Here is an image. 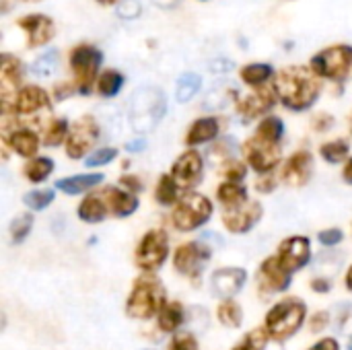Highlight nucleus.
<instances>
[{
  "label": "nucleus",
  "instance_id": "20e7f679",
  "mask_svg": "<svg viewBox=\"0 0 352 350\" xmlns=\"http://www.w3.org/2000/svg\"><path fill=\"white\" fill-rule=\"evenodd\" d=\"M70 62V70L74 74V85L82 95H89L93 85H97V74H99V66L103 62V54L99 47L91 45V43H78L70 50L68 56Z\"/></svg>",
  "mask_w": 352,
  "mask_h": 350
},
{
  "label": "nucleus",
  "instance_id": "5fc2aeb1",
  "mask_svg": "<svg viewBox=\"0 0 352 350\" xmlns=\"http://www.w3.org/2000/svg\"><path fill=\"white\" fill-rule=\"evenodd\" d=\"M274 188H276V184H274V177H270V175L258 179V184H256V190H258V192H264V194L272 192Z\"/></svg>",
  "mask_w": 352,
  "mask_h": 350
},
{
  "label": "nucleus",
  "instance_id": "f3484780",
  "mask_svg": "<svg viewBox=\"0 0 352 350\" xmlns=\"http://www.w3.org/2000/svg\"><path fill=\"white\" fill-rule=\"evenodd\" d=\"M16 25L27 33V45L29 47L45 45L56 35L54 21L45 14H25L16 21Z\"/></svg>",
  "mask_w": 352,
  "mask_h": 350
},
{
  "label": "nucleus",
  "instance_id": "052dcab7",
  "mask_svg": "<svg viewBox=\"0 0 352 350\" xmlns=\"http://www.w3.org/2000/svg\"><path fill=\"white\" fill-rule=\"evenodd\" d=\"M344 285H346V289L352 293V266L349 268V272H346V281H344Z\"/></svg>",
  "mask_w": 352,
  "mask_h": 350
},
{
  "label": "nucleus",
  "instance_id": "f03ea898",
  "mask_svg": "<svg viewBox=\"0 0 352 350\" xmlns=\"http://www.w3.org/2000/svg\"><path fill=\"white\" fill-rule=\"evenodd\" d=\"M167 291L161 285V281L153 274L140 276L126 301V314L134 320H151L161 314V309L167 305Z\"/></svg>",
  "mask_w": 352,
  "mask_h": 350
},
{
  "label": "nucleus",
  "instance_id": "7ed1b4c3",
  "mask_svg": "<svg viewBox=\"0 0 352 350\" xmlns=\"http://www.w3.org/2000/svg\"><path fill=\"white\" fill-rule=\"evenodd\" d=\"M305 318H307V305L301 299L291 297V299L276 303L268 311L264 328L272 340L287 342L301 330V326L305 324Z\"/></svg>",
  "mask_w": 352,
  "mask_h": 350
},
{
  "label": "nucleus",
  "instance_id": "412c9836",
  "mask_svg": "<svg viewBox=\"0 0 352 350\" xmlns=\"http://www.w3.org/2000/svg\"><path fill=\"white\" fill-rule=\"evenodd\" d=\"M311 175H314V157L307 151L295 153L283 169V182L293 188L305 186L311 179Z\"/></svg>",
  "mask_w": 352,
  "mask_h": 350
},
{
  "label": "nucleus",
  "instance_id": "ddd939ff",
  "mask_svg": "<svg viewBox=\"0 0 352 350\" xmlns=\"http://www.w3.org/2000/svg\"><path fill=\"white\" fill-rule=\"evenodd\" d=\"M264 217V208L260 202L256 200H248L245 204L241 206H235V208H227L225 215H223V225L235 233V235H243L248 231H252L260 219Z\"/></svg>",
  "mask_w": 352,
  "mask_h": 350
},
{
  "label": "nucleus",
  "instance_id": "ea45409f",
  "mask_svg": "<svg viewBox=\"0 0 352 350\" xmlns=\"http://www.w3.org/2000/svg\"><path fill=\"white\" fill-rule=\"evenodd\" d=\"M268 338L270 336H268L266 328H258V330H252L241 342H237L233 350H266Z\"/></svg>",
  "mask_w": 352,
  "mask_h": 350
},
{
  "label": "nucleus",
  "instance_id": "680f3d73",
  "mask_svg": "<svg viewBox=\"0 0 352 350\" xmlns=\"http://www.w3.org/2000/svg\"><path fill=\"white\" fill-rule=\"evenodd\" d=\"M99 4H103V6H113L116 2H120V0H97Z\"/></svg>",
  "mask_w": 352,
  "mask_h": 350
},
{
  "label": "nucleus",
  "instance_id": "39448f33",
  "mask_svg": "<svg viewBox=\"0 0 352 350\" xmlns=\"http://www.w3.org/2000/svg\"><path fill=\"white\" fill-rule=\"evenodd\" d=\"M212 217V202L202 194H186L173 208L171 221L177 231L190 233L204 227Z\"/></svg>",
  "mask_w": 352,
  "mask_h": 350
},
{
  "label": "nucleus",
  "instance_id": "864d4df0",
  "mask_svg": "<svg viewBox=\"0 0 352 350\" xmlns=\"http://www.w3.org/2000/svg\"><path fill=\"white\" fill-rule=\"evenodd\" d=\"M311 291L314 293H330L332 281L330 278H316V281H311Z\"/></svg>",
  "mask_w": 352,
  "mask_h": 350
},
{
  "label": "nucleus",
  "instance_id": "e2e57ef3",
  "mask_svg": "<svg viewBox=\"0 0 352 350\" xmlns=\"http://www.w3.org/2000/svg\"><path fill=\"white\" fill-rule=\"evenodd\" d=\"M21 2H41V0H21Z\"/></svg>",
  "mask_w": 352,
  "mask_h": 350
},
{
  "label": "nucleus",
  "instance_id": "1a4fd4ad",
  "mask_svg": "<svg viewBox=\"0 0 352 350\" xmlns=\"http://www.w3.org/2000/svg\"><path fill=\"white\" fill-rule=\"evenodd\" d=\"M99 124L95 122L93 116H82L80 120H76L68 132L66 138V155L70 159H82L99 140Z\"/></svg>",
  "mask_w": 352,
  "mask_h": 350
},
{
  "label": "nucleus",
  "instance_id": "c9c22d12",
  "mask_svg": "<svg viewBox=\"0 0 352 350\" xmlns=\"http://www.w3.org/2000/svg\"><path fill=\"white\" fill-rule=\"evenodd\" d=\"M200 85H202L200 76H196V74H192V72L179 76L177 87H175V99H177L179 103H188V101L200 91Z\"/></svg>",
  "mask_w": 352,
  "mask_h": 350
},
{
  "label": "nucleus",
  "instance_id": "5701e85b",
  "mask_svg": "<svg viewBox=\"0 0 352 350\" xmlns=\"http://www.w3.org/2000/svg\"><path fill=\"white\" fill-rule=\"evenodd\" d=\"M4 140H6V144L19 157L35 159V153L39 149V138H37V134L33 130H29V128H14L8 134H4Z\"/></svg>",
  "mask_w": 352,
  "mask_h": 350
},
{
  "label": "nucleus",
  "instance_id": "bb28decb",
  "mask_svg": "<svg viewBox=\"0 0 352 350\" xmlns=\"http://www.w3.org/2000/svg\"><path fill=\"white\" fill-rule=\"evenodd\" d=\"M217 200L225 206V208H235L248 202V188L235 182H225L219 186L217 190Z\"/></svg>",
  "mask_w": 352,
  "mask_h": 350
},
{
  "label": "nucleus",
  "instance_id": "7c9ffc66",
  "mask_svg": "<svg viewBox=\"0 0 352 350\" xmlns=\"http://www.w3.org/2000/svg\"><path fill=\"white\" fill-rule=\"evenodd\" d=\"M54 171V161L47 159V157H35L31 159L27 165H25V177L31 182V184H41L45 182Z\"/></svg>",
  "mask_w": 352,
  "mask_h": 350
},
{
  "label": "nucleus",
  "instance_id": "58836bf2",
  "mask_svg": "<svg viewBox=\"0 0 352 350\" xmlns=\"http://www.w3.org/2000/svg\"><path fill=\"white\" fill-rule=\"evenodd\" d=\"M33 229V217L31 215H19L12 223H10V239L12 243H23L27 239V235Z\"/></svg>",
  "mask_w": 352,
  "mask_h": 350
},
{
  "label": "nucleus",
  "instance_id": "603ef678",
  "mask_svg": "<svg viewBox=\"0 0 352 350\" xmlns=\"http://www.w3.org/2000/svg\"><path fill=\"white\" fill-rule=\"evenodd\" d=\"M138 10H140V6H138V2H136V0H126V4H122V6H120V14H122V17H126V19H130V17L138 14Z\"/></svg>",
  "mask_w": 352,
  "mask_h": 350
},
{
  "label": "nucleus",
  "instance_id": "c85d7f7f",
  "mask_svg": "<svg viewBox=\"0 0 352 350\" xmlns=\"http://www.w3.org/2000/svg\"><path fill=\"white\" fill-rule=\"evenodd\" d=\"M239 76H241V80L245 85L260 89V87L268 85V80L274 76V68L270 64H260V62L258 64H248V66L241 68Z\"/></svg>",
  "mask_w": 352,
  "mask_h": 350
},
{
  "label": "nucleus",
  "instance_id": "09e8293b",
  "mask_svg": "<svg viewBox=\"0 0 352 350\" xmlns=\"http://www.w3.org/2000/svg\"><path fill=\"white\" fill-rule=\"evenodd\" d=\"M328 324H330V314H326V311H320V314H316V316L311 318V324H309V328H311V332H324Z\"/></svg>",
  "mask_w": 352,
  "mask_h": 350
},
{
  "label": "nucleus",
  "instance_id": "0e129e2a",
  "mask_svg": "<svg viewBox=\"0 0 352 350\" xmlns=\"http://www.w3.org/2000/svg\"><path fill=\"white\" fill-rule=\"evenodd\" d=\"M349 350H352V338H351V342H349Z\"/></svg>",
  "mask_w": 352,
  "mask_h": 350
},
{
  "label": "nucleus",
  "instance_id": "a211bd4d",
  "mask_svg": "<svg viewBox=\"0 0 352 350\" xmlns=\"http://www.w3.org/2000/svg\"><path fill=\"white\" fill-rule=\"evenodd\" d=\"M47 107H50L47 91H43L41 87H35V85H29V87L19 89V93L12 99L10 111L14 116L16 113L19 116H33V113H39L41 109H47ZM8 113H4V116H8Z\"/></svg>",
  "mask_w": 352,
  "mask_h": 350
},
{
  "label": "nucleus",
  "instance_id": "f257e3e1",
  "mask_svg": "<svg viewBox=\"0 0 352 350\" xmlns=\"http://www.w3.org/2000/svg\"><path fill=\"white\" fill-rule=\"evenodd\" d=\"M274 89H276L280 103L287 109L305 111L318 101V97L322 93V83H320V76L311 68L287 66L276 76Z\"/></svg>",
  "mask_w": 352,
  "mask_h": 350
},
{
  "label": "nucleus",
  "instance_id": "6e6552de",
  "mask_svg": "<svg viewBox=\"0 0 352 350\" xmlns=\"http://www.w3.org/2000/svg\"><path fill=\"white\" fill-rule=\"evenodd\" d=\"M167 256H169L167 233L161 229H153L140 239L136 254H134V262L142 272L151 274V272H157L167 262Z\"/></svg>",
  "mask_w": 352,
  "mask_h": 350
},
{
  "label": "nucleus",
  "instance_id": "aec40b11",
  "mask_svg": "<svg viewBox=\"0 0 352 350\" xmlns=\"http://www.w3.org/2000/svg\"><path fill=\"white\" fill-rule=\"evenodd\" d=\"M291 272L278 262L276 256L266 258L260 264V285L270 293H285L291 287Z\"/></svg>",
  "mask_w": 352,
  "mask_h": 350
},
{
  "label": "nucleus",
  "instance_id": "4468645a",
  "mask_svg": "<svg viewBox=\"0 0 352 350\" xmlns=\"http://www.w3.org/2000/svg\"><path fill=\"white\" fill-rule=\"evenodd\" d=\"M278 262L293 274L301 268H305L311 260V243L307 237L297 235V237H289L278 245V254H276Z\"/></svg>",
  "mask_w": 352,
  "mask_h": 350
},
{
  "label": "nucleus",
  "instance_id": "cd10ccee",
  "mask_svg": "<svg viewBox=\"0 0 352 350\" xmlns=\"http://www.w3.org/2000/svg\"><path fill=\"white\" fill-rule=\"evenodd\" d=\"M157 320H159V328L163 332H167V334L177 332L179 326L186 322V309L182 303H167L161 309V314L157 316Z\"/></svg>",
  "mask_w": 352,
  "mask_h": 350
},
{
  "label": "nucleus",
  "instance_id": "3c124183",
  "mask_svg": "<svg viewBox=\"0 0 352 350\" xmlns=\"http://www.w3.org/2000/svg\"><path fill=\"white\" fill-rule=\"evenodd\" d=\"M338 328H340L342 332H352V307L351 305H349L346 309L342 307V314H340Z\"/></svg>",
  "mask_w": 352,
  "mask_h": 350
},
{
  "label": "nucleus",
  "instance_id": "473e14b6",
  "mask_svg": "<svg viewBox=\"0 0 352 350\" xmlns=\"http://www.w3.org/2000/svg\"><path fill=\"white\" fill-rule=\"evenodd\" d=\"M256 136L268 140V142H274V144H280L283 136H285V124L280 118L276 116H268L260 122L258 130H256Z\"/></svg>",
  "mask_w": 352,
  "mask_h": 350
},
{
  "label": "nucleus",
  "instance_id": "6e6d98bb",
  "mask_svg": "<svg viewBox=\"0 0 352 350\" xmlns=\"http://www.w3.org/2000/svg\"><path fill=\"white\" fill-rule=\"evenodd\" d=\"M309 350H340V344L334 338H322L320 342H316Z\"/></svg>",
  "mask_w": 352,
  "mask_h": 350
},
{
  "label": "nucleus",
  "instance_id": "4d7b16f0",
  "mask_svg": "<svg viewBox=\"0 0 352 350\" xmlns=\"http://www.w3.org/2000/svg\"><path fill=\"white\" fill-rule=\"evenodd\" d=\"M72 91H74V85H70V83H60V85H56V89H54L56 99L70 97V95H72Z\"/></svg>",
  "mask_w": 352,
  "mask_h": 350
},
{
  "label": "nucleus",
  "instance_id": "37998d69",
  "mask_svg": "<svg viewBox=\"0 0 352 350\" xmlns=\"http://www.w3.org/2000/svg\"><path fill=\"white\" fill-rule=\"evenodd\" d=\"M245 173H248V167L243 163H239V161H233L231 159V161H225V165H223V175H225L227 182L241 184L243 177H245Z\"/></svg>",
  "mask_w": 352,
  "mask_h": 350
},
{
  "label": "nucleus",
  "instance_id": "c756f323",
  "mask_svg": "<svg viewBox=\"0 0 352 350\" xmlns=\"http://www.w3.org/2000/svg\"><path fill=\"white\" fill-rule=\"evenodd\" d=\"M124 74L122 72H118V70H103L101 74H99V78H97V93L101 95V97H116L120 91H122V87H124Z\"/></svg>",
  "mask_w": 352,
  "mask_h": 350
},
{
  "label": "nucleus",
  "instance_id": "f704fd0d",
  "mask_svg": "<svg viewBox=\"0 0 352 350\" xmlns=\"http://www.w3.org/2000/svg\"><path fill=\"white\" fill-rule=\"evenodd\" d=\"M349 151H351V144L344 138H336L320 146V155L326 163H342L349 157Z\"/></svg>",
  "mask_w": 352,
  "mask_h": 350
},
{
  "label": "nucleus",
  "instance_id": "393cba45",
  "mask_svg": "<svg viewBox=\"0 0 352 350\" xmlns=\"http://www.w3.org/2000/svg\"><path fill=\"white\" fill-rule=\"evenodd\" d=\"M103 182V175L101 173H85V175H70V177H62L56 182V188L64 194H70V196H76V194H82V192H89L93 190L95 186H99Z\"/></svg>",
  "mask_w": 352,
  "mask_h": 350
},
{
  "label": "nucleus",
  "instance_id": "79ce46f5",
  "mask_svg": "<svg viewBox=\"0 0 352 350\" xmlns=\"http://www.w3.org/2000/svg\"><path fill=\"white\" fill-rule=\"evenodd\" d=\"M116 157H118V151L111 149V146H107V149L93 151V153L85 159V163H87V167H103V165L111 163Z\"/></svg>",
  "mask_w": 352,
  "mask_h": 350
},
{
  "label": "nucleus",
  "instance_id": "2eb2a0df",
  "mask_svg": "<svg viewBox=\"0 0 352 350\" xmlns=\"http://www.w3.org/2000/svg\"><path fill=\"white\" fill-rule=\"evenodd\" d=\"M0 80H2V113H8L10 105H12V99L19 93L16 87L23 80V64H21L19 58H14L10 54H2Z\"/></svg>",
  "mask_w": 352,
  "mask_h": 350
},
{
  "label": "nucleus",
  "instance_id": "a878e982",
  "mask_svg": "<svg viewBox=\"0 0 352 350\" xmlns=\"http://www.w3.org/2000/svg\"><path fill=\"white\" fill-rule=\"evenodd\" d=\"M107 212H109V208L101 194H91L78 204V219L89 225H97V223L105 221Z\"/></svg>",
  "mask_w": 352,
  "mask_h": 350
},
{
  "label": "nucleus",
  "instance_id": "dca6fc26",
  "mask_svg": "<svg viewBox=\"0 0 352 350\" xmlns=\"http://www.w3.org/2000/svg\"><path fill=\"white\" fill-rule=\"evenodd\" d=\"M276 99H278V95H276L274 85L272 87L264 85V87L256 89L252 95H248L245 99H241L237 109H239L241 118L245 122H250V120H256V118H262L264 113H268L276 105Z\"/></svg>",
  "mask_w": 352,
  "mask_h": 350
},
{
  "label": "nucleus",
  "instance_id": "2f4dec72",
  "mask_svg": "<svg viewBox=\"0 0 352 350\" xmlns=\"http://www.w3.org/2000/svg\"><path fill=\"white\" fill-rule=\"evenodd\" d=\"M155 198L161 206H171L179 200V186L171 175H161L155 188Z\"/></svg>",
  "mask_w": 352,
  "mask_h": 350
},
{
  "label": "nucleus",
  "instance_id": "69168bd1",
  "mask_svg": "<svg viewBox=\"0 0 352 350\" xmlns=\"http://www.w3.org/2000/svg\"><path fill=\"white\" fill-rule=\"evenodd\" d=\"M351 134H352V116H351Z\"/></svg>",
  "mask_w": 352,
  "mask_h": 350
},
{
  "label": "nucleus",
  "instance_id": "4be33fe9",
  "mask_svg": "<svg viewBox=\"0 0 352 350\" xmlns=\"http://www.w3.org/2000/svg\"><path fill=\"white\" fill-rule=\"evenodd\" d=\"M101 196L105 198V204L109 208L111 215H116L118 219H126L130 215H134L138 210V200L134 194L124 192L120 188H105L101 192Z\"/></svg>",
  "mask_w": 352,
  "mask_h": 350
},
{
  "label": "nucleus",
  "instance_id": "72a5a7b5",
  "mask_svg": "<svg viewBox=\"0 0 352 350\" xmlns=\"http://www.w3.org/2000/svg\"><path fill=\"white\" fill-rule=\"evenodd\" d=\"M217 318H219V322H221L225 328H239L241 322H243V311H241V307H239L237 301L227 299V301H223V303L219 305Z\"/></svg>",
  "mask_w": 352,
  "mask_h": 350
},
{
  "label": "nucleus",
  "instance_id": "f8f14e48",
  "mask_svg": "<svg viewBox=\"0 0 352 350\" xmlns=\"http://www.w3.org/2000/svg\"><path fill=\"white\" fill-rule=\"evenodd\" d=\"M202 175H204V159L198 151L182 153L171 167V177L184 190L198 186L202 182Z\"/></svg>",
  "mask_w": 352,
  "mask_h": 350
},
{
  "label": "nucleus",
  "instance_id": "9b49d317",
  "mask_svg": "<svg viewBox=\"0 0 352 350\" xmlns=\"http://www.w3.org/2000/svg\"><path fill=\"white\" fill-rule=\"evenodd\" d=\"M243 155H245V161L248 165L258 171V173H270L278 163H280V144H274V142H268L260 136H252L245 144H243Z\"/></svg>",
  "mask_w": 352,
  "mask_h": 350
},
{
  "label": "nucleus",
  "instance_id": "c03bdc74",
  "mask_svg": "<svg viewBox=\"0 0 352 350\" xmlns=\"http://www.w3.org/2000/svg\"><path fill=\"white\" fill-rule=\"evenodd\" d=\"M169 350H200V347H198V340L192 334H177L171 340Z\"/></svg>",
  "mask_w": 352,
  "mask_h": 350
},
{
  "label": "nucleus",
  "instance_id": "49530a36",
  "mask_svg": "<svg viewBox=\"0 0 352 350\" xmlns=\"http://www.w3.org/2000/svg\"><path fill=\"white\" fill-rule=\"evenodd\" d=\"M229 144H233V140H221V142H217L210 149V157L212 159H227V161H231L233 149H229Z\"/></svg>",
  "mask_w": 352,
  "mask_h": 350
},
{
  "label": "nucleus",
  "instance_id": "0eeeda50",
  "mask_svg": "<svg viewBox=\"0 0 352 350\" xmlns=\"http://www.w3.org/2000/svg\"><path fill=\"white\" fill-rule=\"evenodd\" d=\"M163 116H165V99L157 89H142L134 95L130 103V120L140 134L153 130Z\"/></svg>",
  "mask_w": 352,
  "mask_h": 350
},
{
  "label": "nucleus",
  "instance_id": "a19ab883",
  "mask_svg": "<svg viewBox=\"0 0 352 350\" xmlns=\"http://www.w3.org/2000/svg\"><path fill=\"white\" fill-rule=\"evenodd\" d=\"M56 66H58V52L52 50V52L39 56V58L33 62L31 68H33V72H35L37 76H50V74L56 70Z\"/></svg>",
  "mask_w": 352,
  "mask_h": 350
},
{
  "label": "nucleus",
  "instance_id": "4c0bfd02",
  "mask_svg": "<svg viewBox=\"0 0 352 350\" xmlns=\"http://www.w3.org/2000/svg\"><path fill=\"white\" fill-rule=\"evenodd\" d=\"M54 198H56L54 190H33V192L25 194L23 202L31 210H45L54 202Z\"/></svg>",
  "mask_w": 352,
  "mask_h": 350
},
{
  "label": "nucleus",
  "instance_id": "b1692460",
  "mask_svg": "<svg viewBox=\"0 0 352 350\" xmlns=\"http://www.w3.org/2000/svg\"><path fill=\"white\" fill-rule=\"evenodd\" d=\"M221 132V124L219 118H200L196 120L188 134H186V144L188 146H198V144H206L210 140H214Z\"/></svg>",
  "mask_w": 352,
  "mask_h": 350
},
{
  "label": "nucleus",
  "instance_id": "e433bc0d",
  "mask_svg": "<svg viewBox=\"0 0 352 350\" xmlns=\"http://www.w3.org/2000/svg\"><path fill=\"white\" fill-rule=\"evenodd\" d=\"M70 126L66 120H54L50 122V126L45 128V136H43V144L45 146H58L68 138Z\"/></svg>",
  "mask_w": 352,
  "mask_h": 350
},
{
  "label": "nucleus",
  "instance_id": "a18cd8bd",
  "mask_svg": "<svg viewBox=\"0 0 352 350\" xmlns=\"http://www.w3.org/2000/svg\"><path fill=\"white\" fill-rule=\"evenodd\" d=\"M318 239H320V243H322L324 248H334V245L342 243L344 235H342L340 229H324V231H320Z\"/></svg>",
  "mask_w": 352,
  "mask_h": 350
},
{
  "label": "nucleus",
  "instance_id": "bf43d9fd",
  "mask_svg": "<svg viewBox=\"0 0 352 350\" xmlns=\"http://www.w3.org/2000/svg\"><path fill=\"white\" fill-rule=\"evenodd\" d=\"M342 177H344L346 184H351L352 186V157L344 163V167H342Z\"/></svg>",
  "mask_w": 352,
  "mask_h": 350
},
{
  "label": "nucleus",
  "instance_id": "6ab92c4d",
  "mask_svg": "<svg viewBox=\"0 0 352 350\" xmlns=\"http://www.w3.org/2000/svg\"><path fill=\"white\" fill-rule=\"evenodd\" d=\"M248 283L243 268H221L212 274V293L221 299H233Z\"/></svg>",
  "mask_w": 352,
  "mask_h": 350
},
{
  "label": "nucleus",
  "instance_id": "13d9d810",
  "mask_svg": "<svg viewBox=\"0 0 352 350\" xmlns=\"http://www.w3.org/2000/svg\"><path fill=\"white\" fill-rule=\"evenodd\" d=\"M144 146H146L144 138H138V140H132V142H128V144H126V149H128L130 153H138V151H142Z\"/></svg>",
  "mask_w": 352,
  "mask_h": 350
},
{
  "label": "nucleus",
  "instance_id": "de8ad7c7",
  "mask_svg": "<svg viewBox=\"0 0 352 350\" xmlns=\"http://www.w3.org/2000/svg\"><path fill=\"white\" fill-rule=\"evenodd\" d=\"M120 184H122L130 194H138V192L142 190V182H140V177H136V175H122V177H120Z\"/></svg>",
  "mask_w": 352,
  "mask_h": 350
},
{
  "label": "nucleus",
  "instance_id": "9d476101",
  "mask_svg": "<svg viewBox=\"0 0 352 350\" xmlns=\"http://www.w3.org/2000/svg\"><path fill=\"white\" fill-rule=\"evenodd\" d=\"M210 256L212 254H210L208 245H204L200 241H190V243H184L175 250L173 266L179 274H184L192 281H200V274L206 268Z\"/></svg>",
  "mask_w": 352,
  "mask_h": 350
},
{
  "label": "nucleus",
  "instance_id": "423d86ee",
  "mask_svg": "<svg viewBox=\"0 0 352 350\" xmlns=\"http://www.w3.org/2000/svg\"><path fill=\"white\" fill-rule=\"evenodd\" d=\"M311 70L320 78H328L334 83L344 80L352 70V47L346 43L330 45L311 58Z\"/></svg>",
  "mask_w": 352,
  "mask_h": 350
},
{
  "label": "nucleus",
  "instance_id": "8fccbe9b",
  "mask_svg": "<svg viewBox=\"0 0 352 350\" xmlns=\"http://www.w3.org/2000/svg\"><path fill=\"white\" fill-rule=\"evenodd\" d=\"M332 126H334V118L328 116V113H320V116L314 120V128H316L318 132H326V130H330Z\"/></svg>",
  "mask_w": 352,
  "mask_h": 350
}]
</instances>
